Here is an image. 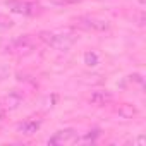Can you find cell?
<instances>
[{
	"label": "cell",
	"instance_id": "obj_1",
	"mask_svg": "<svg viewBox=\"0 0 146 146\" xmlns=\"http://www.w3.org/2000/svg\"><path fill=\"white\" fill-rule=\"evenodd\" d=\"M40 40L55 50L65 52L78 41V35L72 28H65V29H58V31H43V33H40Z\"/></svg>",
	"mask_w": 146,
	"mask_h": 146
},
{
	"label": "cell",
	"instance_id": "obj_2",
	"mask_svg": "<svg viewBox=\"0 0 146 146\" xmlns=\"http://www.w3.org/2000/svg\"><path fill=\"white\" fill-rule=\"evenodd\" d=\"M35 38L29 36V35H24V36H19L12 41H9V45L5 46V52L7 53H12V55H28L35 50Z\"/></svg>",
	"mask_w": 146,
	"mask_h": 146
},
{
	"label": "cell",
	"instance_id": "obj_3",
	"mask_svg": "<svg viewBox=\"0 0 146 146\" xmlns=\"http://www.w3.org/2000/svg\"><path fill=\"white\" fill-rule=\"evenodd\" d=\"M5 5L11 12L21 16H38L41 12V7L36 2H29V0H7Z\"/></svg>",
	"mask_w": 146,
	"mask_h": 146
},
{
	"label": "cell",
	"instance_id": "obj_4",
	"mask_svg": "<svg viewBox=\"0 0 146 146\" xmlns=\"http://www.w3.org/2000/svg\"><path fill=\"white\" fill-rule=\"evenodd\" d=\"M78 26L83 28V29H91V31H105L108 29L110 23L107 19H102V17H95V16H83V17H78L76 19Z\"/></svg>",
	"mask_w": 146,
	"mask_h": 146
},
{
	"label": "cell",
	"instance_id": "obj_5",
	"mask_svg": "<svg viewBox=\"0 0 146 146\" xmlns=\"http://www.w3.org/2000/svg\"><path fill=\"white\" fill-rule=\"evenodd\" d=\"M76 137H78V132L74 129H60L48 139V144H53V146L70 144V143H76Z\"/></svg>",
	"mask_w": 146,
	"mask_h": 146
},
{
	"label": "cell",
	"instance_id": "obj_6",
	"mask_svg": "<svg viewBox=\"0 0 146 146\" xmlns=\"http://www.w3.org/2000/svg\"><path fill=\"white\" fill-rule=\"evenodd\" d=\"M41 117L40 115H33V117H28L26 120H23L19 125H17V131L23 134V136H31V134H35L38 129H40V125H41Z\"/></svg>",
	"mask_w": 146,
	"mask_h": 146
},
{
	"label": "cell",
	"instance_id": "obj_7",
	"mask_svg": "<svg viewBox=\"0 0 146 146\" xmlns=\"http://www.w3.org/2000/svg\"><path fill=\"white\" fill-rule=\"evenodd\" d=\"M88 102L95 107H105V105H110L113 102V95L107 90H96L90 95Z\"/></svg>",
	"mask_w": 146,
	"mask_h": 146
},
{
	"label": "cell",
	"instance_id": "obj_8",
	"mask_svg": "<svg viewBox=\"0 0 146 146\" xmlns=\"http://www.w3.org/2000/svg\"><path fill=\"white\" fill-rule=\"evenodd\" d=\"M21 102H23V95L17 93V91H12V93L5 98V103H2V107H5V108H9V110H14V108H17V107L21 105Z\"/></svg>",
	"mask_w": 146,
	"mask_h": 146
},
{
	"label": "cell",
	"instance_id": "obj_9",
	"mask_svg": "<svg viewBox=\"0 0 146 146\" xmlns=\"http://www.w3.org/2000/svg\"><path fill=\"white\" fill-rule=\"evenodd\" d=\"M137 113V110L131 105V103H124V105H120L119 108H117V115L119 117H122V119H132L134 115Z\"/></svg>",
	"mask_w": 146,
	"mask_h": 146
},
{
	"label": "cell",
	"instance_id": "obj_10",
	"mask_svg": "<svg viewBox=\"0 0 146 146\" xmlns=\"http://www.w3.org/2000/svg\"><path fill=\"white\" fill-rule=\"evenodd\" d=\"M98 129H93V131H90L88 134H84L83 137H76V143H93V141H96V137H98Z\"/></svg>",
	"mask_w": 146,
	"mask_h": 146
},
{
	"label": "cell",
	"instance_id": "obj_11",
	"mask_svg": "<svg viewBox=\"0 0 146 146\" xmlns=\"http://www.w3.org/2000/svg\"><path fill=\"white\" fill-rule=\"evenodd\" d=\"M98 55L95 53V52H86L84 53V64L86 65H90V67H95L96 64H98Z\"/></svg>",
	"mask_w": 146,
	"mask_h": 146
},
{
	"label": "cell",
	"instance_id": "obj_12",
	"mask_svg": "<svg viewBox=\"0 0 146 146\" xmlns=\"http://www.w3.org/2000/svg\"><path fill=\"white\" fill-rule=\"evenodd\" d=\"M12 26V21L7 17V16H2L0 14V31H5V29H9Z\"/></svg>",
	"mask_w": 146,
	"mask_h": 146
},
{
	"label": "cell",
	"instance_id": "obj_13",
	"mask_svg": "<svg viewBox=\"0 0 146 146\" xmlns=\"http://www.w3.org/2000/svg\"><path fill=\"white\" fill-rule=\"evenodd\" d=\"M5 74H7V70H5V69H0V81L5 78Z\"/></svg>",
	"mask_w": 146,
	"mask_h": 146
},
{
	"label": "cell",
	"instance_id": "obj_14",
	"mask_svg": "<svg viewBox=\"0 0 146 146\" xmlns=\"http://www.w3.org/2000/svg\"><path fill=\"white\" fill-rule=\"evenodd\" d=\"M4 117V107H2V100H0V120Z\"/></svg>",
	"mask_w": 146,
	"mask_h": 146
}]
</instances>
